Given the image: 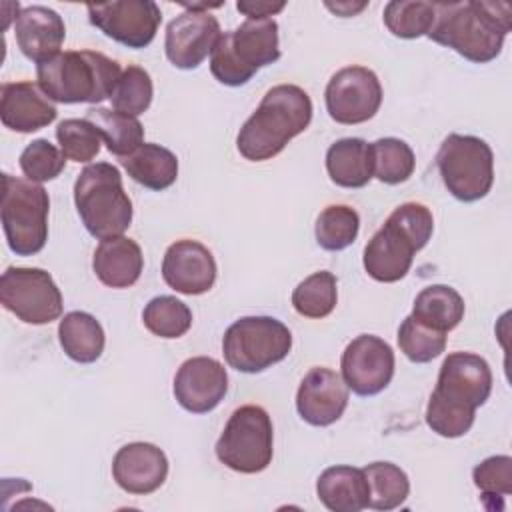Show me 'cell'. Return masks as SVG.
<instances>
[{
  "instance_id": "277c9868",
  "label": "cell",
  "mask_w": 512,
  "mask_h": 512,
  "mask_svg": "<svg viewBox=\"0 0 512 512\" xmlns=\"http://www.w3.org/2000/svg\"><path fill=\"white\" fill-rule=\"evenodd\" d=\"M434 232L432 212L420 202H404L386 218L384 226L368 240L362 254L364 270L376 282L402 280Z\"/></svg>"
},
{
  "instance_id": "7a4b0ae2",
  "label": "cell",
  "mask_w": 512,
  "mask_h": 512,
  "mask_svg": "<svg viewBox=\"0 0 512 512\" xmlns=\"http://www.w3.org/2000/svg\"><path fill=\"white\" fill-rule=\"evenodd\" d=\"M510 28L512 8L506 2H434V22L426 36L474 64H486L500 56Z\"/></svg>"
},
{
  "instance_id": "836d02e7",
  "label": "cell",
  "mask_w": 512,
  "mask_h": 512,
  "mask_svg": "<svg viewBox=\"0 0 512 512\" xmlns=\"http://www.w3.org/2000/svg\"><path fill=\"white\" fill-rule=\"evenodd\" d=\"M382 20L396 38L414 40L426 36L434 22V2L392 0L384 6Z\"/></svg>"
},
{
  "instance_id": "484cf974",
  "label": "cell",
  "mask_w": 512,
  "mask_h": 512,
  "mask_svg": "<svg viewBox=\"0 0 512 512\" xmlns=\"http://www.w3.org/2000/svg\"><path fill=\"white\" fill-rule=\"evenodd\" d=\"M128 176L148 190H166L178 178V158L172 150L144 142L132 154L120 158Z\"/></svg>"
},
{
  "instance_id": "60d3db41",
  "label": "cell",
  "mask_w": 512,
  "mask_h": 512,
  "mask_svg": "<svg viewBox=\"0 0 512 512\" xmlns=\"http://www.w3.org/2000/svg\"><path fill=\"white\" fill-rule=\"evenodd\" d=\"M286 2H270V0H238L236 8L248 18H270L278 12H282Z\"/></svg>"
},
{
  "instance_id": "9c48e42d",
  "label": "cell",
  "mask_w": 512,
  "mask_h": 512,
  "mask_svg": "<svg viewBox=\"0 0 512 512\" xmlns=\"http://www.w3.org/2000/svg\"><path fill=\"white\" fill-rule=\"evenodd\" d=\"M292 332L272 316H244L228 326L222 338V354L230 368L256 374L288 356Z\"/></svg>"
},
{
  "instance_id": "5b68a950",
  "label": "cell",
  "mask_w": 512,
  "mask_h": 512,
  "mask_svg": "<svg viewBox=\"0 0 512 512\" xmlns=\"http://www.w3.org/2000/svg\"><path fill=\"white\" fill-rule=\"evenodd\" d=\"M40 90L60 104H98L112 96L120 64L102 52L68 50L36 66Z\"/></svg>"
},
{
  "instance_id": "1f68e13d",
  "label": "cell",
  "mask_w": 512,
  "mask_h": 512,
  "mask_svg": "<svg viewBox=\"0 0 512 512\" xmlns=\"http://www.w3.org/2000/svg\"><path fill=\"white\" fill-rule=\"evenodd\" d=\"M358 230L360 216L352 206L330 204L318 214L314 236L320 248L328 252H340L358 238Z\"/></svg>"
},
{
  "instance_id": "6da1fadb",
  "label": "cell",
  "mask_w": 512,
  "mask_h": 512,
  "mask_svg": "<svg viewBox=\"0 0 512 512\" xmlns=\"http://www.w3.org/2000/svg\"><path fill=\"white\" fill-rule=\"evenodd\" d=\"M492 392L488 362L472 352H452L444 358L436 388L426 404V424L442 438L464 436Z\"/></svg>"
},
{
  "instance_id": "74e56055",
  "label": "cell",
  "mask_w": 512,
  "mask_h": 512,
  "mask_svg": "<svg viewBox=\"0 0 512 512\" xmlns=\"http://www.w3.org/2000/svg\"><path fill=\"white\" fill-rule=\"evenodd\" d=\"M56 140L68 160L90 162L100 152L102 136L88 118H66L56 126Z\"/></svg>"
},
{
  "instance_id": "d4e9b609",
  "label": "cell",
  "mask_w": 512,
  "mask_h": 512,
  "mask_svg": "<svg viewBox=\"0 0 512 512\" xmlns=\"http://www.w3.org/2000/svg\"><path fill=\"white\" fill-rule=\"evenodd\" d=\"M326 172L336 186L362 188L372 176L370 144L362 138H340L326 150Z\"/></svg>"
},
{
  "instance_id": "5bb4252c",
  "label": "cell",
  "mask_w": 512,
  "mask_h": 512,
  "mask_svg": "<svg viewBox=\"0 0 512 512\" xmlns=\"http://www.w3.org/2000/svg\"><path fill=\"white\" fill-rule=\"evenodd\" d=\"M88 20L104 36L128 48H146L162 22V12L152 0H116L88 4Z\"/></svg>"
},
{
  "instance_id": "2e32d148",
  "label": "cell",
  "mask_w": 512,
  "mask_h": 512,
  "mask_svg": "<svg viewBox=\"0 0 512 512\" xmlns=\"http://www.w3.org/2000/svg\"><path fill=\"white\" fill-rule=\"evenodd\" d=\"M220 36L222 30L214 14L208 10L186 8V12L178 14L166 26V58L180 70H194L204 62L208 54H212Z\"/></svg>"
},
{
  "instance_id": "8d00e7d4",
  "label": "cell",
  "mask_w": 512,
  "mask_h": 512,
  "mask_svg": "<svg viewBox=\"0 0 512 512\" xmlns=\"http://www.w3.org/2000/svg\"><path fill=\"white\" fill-rule=\"evenodd\" d=\"M154 86L150 74L140 66H128L122 70L120 80L110 96L112 108L126 116H140L152 104Z\"/></svg>"
},
{
  "instance_id": "8fae6325",
  "label": "cell",
  "mask_w": 512,
  "mask_h": 512,
  "mask_svg": "<svg viewBox=\"0 0 512 512\" xmlns=\"http://www.w3.org/2000/svg\"><path fill=\"white\" fill-rule=\"evenodd\" d=\"M274 454V430L268 412L256 404L236 408L218 442L216 458L240 474H258L268 468Z\"/></svg>"
},
{
  "instance_id": "44dd1931",
  "label": "cell",
  "mask_w": 512,
  "mask_h": 512,
  "mask_svg": "<svg viewBox=\"0 0 512 512\" xmlns=\"http://www.w3.org/2000/svg\"><path fill=\"white\" fill-rule=\"evenodd\" d=\"M58 116L52 100L30 80L4 82L0 88V120L6 128L30 134L48 124Z\"/></svg>"
},
{
  "instance_id": "cb8c5ba5",
  "label": "cell",
  "mask_w": 512,
  "mask_h": 512,
  "mask_svg": "<svg viewBox=\"0 0 512 512\" xmlns=\"http://www.w3.org/2000/svg\"><path fill=\"white\" fill-rule=\"evenodd\" d=\"M318 500L332 512H360L368 508L370 486L362 468L330 466L316 480Z\"/></svg>"
},
{
  "instance_id": "4dcf8cb0",
  "label": "cell",
  "mask_w": 512,
  "mask_h": 512,
  "mask_svg": "<svg viewBox=\"0 0 512 512\" xmlns=\"http://www.w3.org/2000/svg\"><path fill=\"white\" fill-rule=\"evenodd\" d=\"M372 154V176L384 184L406 182L416 166L412 148L400 138H378L370 144Z\"/></svg>"
},
{
  "instance_id": "e0dca14e",
  "label": "cell",
  "mask_w": 512,
  "mask_h": 512,
  "mask_svg": "<svg viewBox=\"0 0 512 512\" xmlns=\"http://www.w3.org/2000/svg\"><path fill=\"white\" fill-rule=\"evenodd\" d=\"M172 390L184 410L206 414L214 410L228 392L226 368L210 356L188 358L180 364Z\"/></svg>"
},
{
  "instance_id": "f546056e",
  "label": "cell",
  "mask_w": 512,
  "mask_h": 512,
  "mask_svg": "<svg viewBox=\"0 0 512 512\" xmlns=\"http://www.w3.org/2000/svg\"><path fill=\"white\" fill-rule=\"evenodd\" d=\"M362 470L370 486L368 508L388 512L404 504L410 494V480L400 466L392 462H372Z\"/></svg>"
},
{
  "instance_id": "f1b7e54d",
  "label": "cell",
  "mask_w": 512,
  "mask_h": 512,
  "mask_svg": "<svg viewBox=\"0 0 512 512\" xmlns=\"http://www.w3.org/2000/svg\"><path fill=\"white\" fill-rule=\"evenodd\" d=\"M86 118L96 126L106 142V148L118 158L132 154L140 144H144V128L134 116H126L112 108L94 106L86 112Z\"/></svg>"
},
{
  "instance_id": "603a6c76",
  "label": "cell",
  "mask_w": 512,
  "mask_h": 512,
  "mask_svg": "<svg viewBox=\"0 0 512 512\" xmlns=\"http://www.w3.org/2000/svg\"><path fill=\"white\" fill-rule=\"evenodd\" d=\"M142 268V250L128 236H112L100 240L92 256V270L108 288H130L138 282Z\"/></svg>"
},
{
  "instance_id": "30bf717a",
  "label": "cell",
  "mask_w": 512,
  "mask_h": 512,
  "mask_svg": "<svg viewBox=\"0 0 512 512\" xmlns=\"http://www.w3.org/2000/svg\"><path fill=\"white\" fill-rule=\"evenodd\" d=\"M446 190L460 202L484 198L494 184L492 148L478 136L448 134L436 154Z\"/></svg>"
},
{
  "instance_id": "4316f807",
  "label": "cell",
  "mask_w": 512,
  "mask_h": 512,
  "mask_svg": "<svg viewBox=\"0 0 512 512\" xmlns=\"http://www.w3.org/2000/svg\"><path fill=\"white\" fill-rule=\"evenodd\" d=\"M58 340L64 354L78 364L96 362L106 344L102 324L92 314L82 310L64 314L58 324Z\"/></svg>"
},
{
  "instance_id": "52a82bcc",
  "label": "cell",
  "mask_w": 512,
  "mask_h": 512,
  "mask_svg": "<svg viewBox=\"0 0 512 512\" xmlns=\"http://www.w3.org/2000/svg\"><path fill=\"white\" fill-rule=\"evenodd\" d=\"M280 58L278 24L274 18H248L224 32L212 54L210 72L224 86L246 84L260 68Z\"/></svg>"
},
{
  "instance_id": "7c38bea8",
  "label": "cell",
  "mask_w": 512,
  "mask_h": 512,
  "mask_svg": "<svg viewBox=\"0 0 512 512\" xmlns=\"http://www.w3.org/2000/svg\"><path fill=\"white\" fill-rule=\"evenodd\" d=\"M0 302L24 324H50L62 314V292L42 268L8 266L0 278Z\"/></svg>"
},
{
  "instance_id": "7402d4cb",
  "label": "cell",
  "mask_w": 512,
  "mask_h": 512,
  "mask_svg": "<svg viewBox=\"0 0 512 512\" xmlns=\"http://www.w3.org/2000/svg\"><path fill=\"white\" fill-rule=\"evenodd\" d=\"M14 34L20 52L28 60L42 64L60 54L66 38V26L56 10L36 4L26 6L16 14Z\"/></svg>"
},
{
  "instance_id": "3957f363",
  "label": "cell",
  "mask_w": 512,
  "mask_h": 512,
  "mask_svg": "<svg viewBox=\"0 0 512 512\" xmlns=\"http://www.w3.org/2000/svg\"><path fill=\"white\" fill-rule=\"evenodd\" d=\"M312 120V100L296 84L272 86L236 136L238 152L250 162L278 156Z\"/></svg>"
},
{
  "instance_id": "e575fe53",
  "label": "cell",
  "mask_w": 512,
  "mask_h": 512,
  "mask_svg": "<svg viewBox=\"0 0 512 512\" xmlns=\"http://www.w3.org/2000/svg\"><path fill=\"white\" fill-rule=\"evenodd\" d=\"M144 326L158 338H180L192 326L190 308L176 296H156L142 310Z\"/></svg>"
},
{
  "instance_id": "ba28073f",
  "label": "cell",
  "mask_w": 512,
  "mask_h": 512,
  "mask_svg": "<svg viewBox=\"0 0 512 512\" xmlns=\"http://www.w3.org/2000/svg\"><path fill=\"white\" fill-rule=\"evenodd\" d=\"M48 192L28 178L2 174V228L16 256L38 254L48 240Z\"/></svg>"
},
{
  "instance_id": "b9f144b4",
  "label": "cell",
  "mask_w": 512,
  "mask_h": 512,
  "mask_svg": "<svg viewBox=\"0 0 512 512\" xmlns=\"http://www.w3.org/2000/svg\"><path fill=\"white\" fill-rule=\"evenodd\" d=\"M326 8L332 10L334 14L342 16V18H348V16H354L360 10H364L366 2H360V4H352V2H336V4H332V2H326Z\"/></svg>"
},
{
  "instance_id": "d590c367",
  "label": "cell",
  "mask_w": 512,
  "mask_h": 512,
  "mask_svg": "<svg viewBox=\"0 0 512 512\" xmlns=\"http://www.w3.org/2000/svg\"><path fill=\"white\" fill-rule=\"evenodd\" d=\"M396 338L400 352L414 364L432 362L446 348V332L422 324L412 314L402 320Z\"/></svg>"
},
{
  "instance_id": "ab89813d",
  "label": "cell",
  "mask_w": 512,
  "mask_h": 512,
  "mask_svg": "<svg viewBox=\"0 0 512 512\" xmlns=\"http://www.w3.org/2000/svg\"><path fill=\"white\" fill-rule=\"evenodd\" d=\"M472 480L484 500L512 494V458L498 454L482 460L474 466Z\"/></svg>"
},
{
  "instance_id": "d6a6232c",
  "label": "cell",
  "mask_w": 512,
  "mask_h": 512,
  "mask_svg": "<svg viewBox=\"0 0 512 512\" xmlns=\"http://www.w3.org/2000/svg\"><path fill=\"white\" fill-rule=\"evenodd\" d=\"M338 282L328 270L304 278L292 292V306L304 318H326L338 302Z\"/></svg>"
},
{
  "instance_id": "ac0fdd59",
  "label": "cell",
  "mask_w": 512,
  "mask_h": 512,
  "mask_svg": "<svg viewBox=\"0 0 512 512\" xmlns=\"http://www.w3.org/2000/svg\"><path fill=\"white\" fill-rule=\"evenodd\" d=\"M216 260L212 252L198 240H176L162 258L164 282L186 296L208 292L216 282Z\"/></svg>"
},
{
  "instance_id": "f35d334b",
  "label": "cell",
  "mask_w": 512,
  "mask_h": 512,
  "mask_svg": "<svg viewBox=\"0 0 512 512\" xmlns=\"http://www.w3.org/2000/svg\"><path fill=\"white\" fill-rule=\"evenodd\" d=\"M66 166V156L46 138L32 140L20 154V170L32 182H48L60 176Z\"/></svg>"
},
{
  "instance_id": "83f0119b",
  "label": "cell",
  "mask_w": 512,
  "mask_h": 512,
  "mask_svg": "<svg viewBox=\"0 0 512 512\" xmlns=\"http://www.w3.org/2000/svg\"><path fill=\"white\" fill-rule=\"evenodd\" d=\"M464 298L446 284H432L418 292L412 306V316L422 324L450 332L454 330L464 318Z\"/></svg>"
},
{
  "instance_id": "9a60e30c",
  "label": "cell",
  "mask_w": 512,
  "mask_h": 512,
  "mask_svg": "<svg viewBox=\"0 0 512 512\" xmlns=\"http://www.w3.org/2000/svg\"><path fill=\"white\" fill-rule=\"evenodd\" d=\"M394 366L392 346L374 334L356 336L340 358L342 380L358 396L380 394L390 384Z\"/></svg>"
},
{
  "instance_id": "d6986e66",
  "label": "cell",
  "mask_w": 512,
  "mask_h": 512,
  "mask_svg": "<svg viewBox=\"0 0 512 512\" xmlns=\"http://www.w3.org/2000/svg\"><path fill=\"white\" fill-rule=\"evenodd\" d=\"M348 406V386L330 368L314 366L302 378L296 392V410L310 426H330Z\"/></svg>"
},
{
  "instance_id": "4fadbf2b",
  "label": "cell",
  "mask_w": 512,
  "mask_h": 512,
  "mask_svg": "<svg viewBox=\"0 0 512 512\" xmlns=\"http://www.w3.org/2000/svg\"><path fill=\"white\" fill-rule=\"evenodd\" d=\"M328 116L338 124H362L376 116L382 104V84L366 66L340 68L326 84Z\"/></svg>"
},
{
  "instance_id": "8992f818",
  "label": "cell",
  "mask_w": 512,
  "mask_h": 512,
  "mask_svg": "<svg viewBox=\"0 0 512 512\" xmlns=\"http://www.w3.org/2000/svg\"><path fill=\"white\" fill-rule=\"evenodd\" d=\"M74 204L84 228L98 240L122 236L132 224V200L124 192L120 170L110 162L88 164L78 174Z\"/></svg>"
},
{
  "instance_id": "ffe728a7",
  "label": "cell",
  "mask_w": 512,
  "mask_h": 512,
  "mask_svg": "<svg viewBox=\"0 0 512 512\" xmlns=\"http://www.w3.org/2000/svg\"><path fill=\"white\" fill-rule=\"evenodd\" d=\"M112 476L124 492L146 496L164 484L168 458L156 444L130 442L114 454Z\"/></svg>"
}]
</instances>
